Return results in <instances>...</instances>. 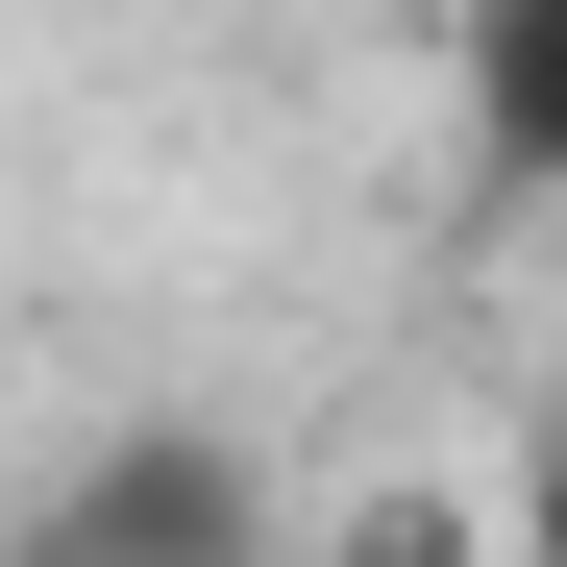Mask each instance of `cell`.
Returning a JSON list of instances; mask_svg holds the SVG:
<instances>
[{
    "instance_id": "obj_1",
    "label": "cell",
    "mask_w": 567,
    "mask_h": 567,
    "mask_svg": "<svg viewBox=\"0 0 567 567\" xmlns=\"http://www.w3.org/2000/svg\"><path fill=\"white\" fill-rule=\"evenodd\" d=\"M25 567H247V468H198V444H124L100 494H50V518H25Z\"/></svg>"
},
{
    "instance_id": "obj_2",
    "label": "cell",
    "mask_w": 567,
    "mask_h": 567,
    "mask_svg": "<svg viewBox=\"0 0 567 567\" xmlns=\"http://www.w3.org/2000/svg\"><path fill=\"white\" fill-rule=\"evenodd\" d=\"M444 74H468V148H494L518 198H567V0H468Z\"/></svg>"
},
{
    "instance_id": "obj_3",
    "label": "cell",
    "mask_w": 567,
    "mask_h": 567,
    "mask_svg": "<svg viewBox=\"0 0 567 567\" xmlns=\"http://www.w3.org/2000/svg\"><path fill=\"white\" fill-rule=\"evenodd\" d=\"M321 567H518V518H468V494H346Z\"/></svg>"
},
{
    "instance_id": "obj_4",
    "label": "cell",
    "mask_w": 567,
    "mask_h": 567,
    "mask_svg": "<svg viewBox=\"0 0 567 567\" xmlns=\"http://www.w3.org/2000/svg\"><path fill=\"white\" fill-rule=\"evenodd\" d=\"M518 567H567V444H543V494H518Z\"/></svg>"
}]
</instances>
